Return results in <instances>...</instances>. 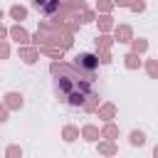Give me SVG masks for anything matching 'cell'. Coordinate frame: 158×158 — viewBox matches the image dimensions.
<instances>
[{"label": "cell", "instance_id": "obj_1", "mask_svg": "<svg viewBox=\"0 0 158 158\" xmlns=\"http://www.w3.org/2000/svg\"><path fill=\"white\" fill-rule=\"evenodd\" d=\"M35 5H37L40 10H44V12H52V10L57 7V0H35Z\"/></svg>", "mask_w": 158, "mask_h": 158}]
</instances>
